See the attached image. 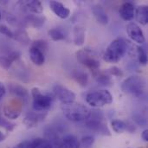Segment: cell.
Masks as SVG:
<instances>
[{"mask_svg":"<svg viewBox=\"0 0 148 148\" xmlns=\"http://www.w3.org/2000/svg\"><path fill=\"white\" fill-rule=\"evenodd\" d=\"M107 72L110 75H114V76H122L123 75V73L121 70V69H119L118 67H115V66H114L111 69H109Z\"/></svg>","mask_w":148,"mask_h":148,"instance_id":"34","label":"cell"},{"mask_svg":"<svg viewBox=\"0 0 148 148\" xmlns=\"http://www.w3.org/2000/svg\"><path fill=\"white\" fill-rule=\"evenodd\" d=\"M2 19V11H1V9H0V20Z\"/></svg>","mask_w":148,"mask_h":148,"instance_id":"40","label":"cell"},{"mask_svg":"<svg viewBox=\"0 0 148 148\" xmlns=\"http://www.w3.org/2000/svg\"><path fill=\"white\" fill-rule=\"evenodd\" d=\"M49 8L53 11V13L60 17L61 19H66L70 15V10L66 7L63 3L58 1H50L49 2Z\"/></svg>","mask_w":148,"mask_h":148,"instance_id":"12","label":"cell"},{"mask_svg":"<svg viewBox=\"0 0 148 148\" xmlns=\"http://www.w3.org/2000/svg\"><path fill=\"white\" fill-rule=\"evenodd\" d=\"M141 137H142V140H143L144 141L147 142L148 141V130L147 129H145V130L143 131V133H142V134H141Z\"/></svg>","mask_w":148,"mask_h":148,"instance_id":"37","label":"cell"},{"mask_svg":"<svg viewBox=\"0 0 148 148\" xmlns=\"http://www.w3.org/2000/svg\"><path fill=\"white\" fill-rule=\"evenodd\" d=\"M92 12L95 17V19L97 20V22L102 25H107L109 22V18L107 14V12L105 11V10L103 9V7H101V5H95L92 8Z\"/></svg>","mask_w":148,"mask_h":148,"instance_id":"16","label":"cell"},{"mask_svg":"<svg viewBox=\"0 0 148 148\" xmlns=\"http://www.w3.org/2000/svg\"><path fill=\"white\" fill-rule=\"evenodd\" d=\"M14 38L16 40H17L18 42H20L21 43H24V44H28L29 42V38L28 36V34L26 31L24 30H19L16 31L14 34Z\"/></svg>","mask_w":148,"mask_h":148,"instance_id":"27","label":"cell"},{"mask_svg":"<svg viewBox=\"0 0 148 148\" xmlns=\"http://www.w3.org/2000/svg\"><path fill=\"white\" fill-rule=\"evenodd\" d=\"M136 57L140 62V64L141 65H147V53L146 51V49L141 47V46H137V49H136Z\"/></svg>","mask_w":148,"mask_h":148,"instance_id":"26","label":"cell"},{"mask_svg":"<svg viewBox=\"0 0 148 148\" xmlns=\"http://www.w3.org/2000/svg\"><path fill=\"white\" fill-rule=\"evenodd\" d=\"M45 20L46 18L44 16L39 15H30L26 17L27 24L36 29H40L41 27H42L45 23Z\"/></svg>","mask_w":148,"mask_h":148,"instance_id":"19","label":"cell"},{"mask_svg":"<svg viewBox=\"0 0 148 148\" xmlns=\"http://www.w3.org/2000/svg\"><path fill=\"white\" fill-rule=\"evenodd\" d=\"M95 78L96 82L104 87H111L113 84V81L111 79V75L108 74V72H99L96 71L95 74Z\"/></svg>","mask_w":148,"mask_h":148,"instance_id":"21","label":"cell"},{"mask_svg":"<svg viewBox=\"0 0 148 148\" xmlns=\"http://www.w3.org/2000/svg\"><path fill=\"white\" fill-rule=\"evenodd\" d=\"M0 60H1V56H0Z\"/></svg>","mask_w":148,"mask_h":148,"instance_id":"41","label":"cell"},{"mask_svg":"<svg viewBox=\"0 0 148 148\" xmlns=\"http://www.w3.org/2000/svg\"><path fill=\"white\" fill-rule=\"evenodd\" d=\"M121 90L134 97H142L146 92V81L140 76H130L122 82Z\"/></svg>","mask_w":148,"mask_h":148,"instance_id":"3","label":"cell"},{"mask_svg":"<svg viewBox=\"0 0 148 148\" xmlns=\"http://www.w3.org/2000/svg\"><path fill=\"white\" fill-rule=\"evenodd\" d=\"M46 112L45 113H38V112H32L25 115L23 118V123L25 125L27 128H34L36 127L38 123L44 120L46 117Z\"/></svg>","mask_w":148,"mask_h":148,"instance_id":"11","label":"cell"},{"mask_svg":"<svg viewBox=\"0 0 148 148\" xmlns=\"http://www.w3.org/2000/svg\"><path fill=\"white\" fill-rule=\"evenodd\" d=\"M72 78L82 87H86L88 82V75L82 70H78L75 69L73 70L72 74Z\"/></svg>","mask_w":148,"mask_h":148,"instance_id":"18","label":"cell"},{"mask_svg":"<svg viewBox=\"0 0 148 148\" xmlns=\"http://www.w3.org/2000/svg\"><path fill=\"white\" fill-rule=\"evenodd\" d=\"M130 42L125 38H116L110 42L106 49L103 59L108 63L119 62L127 53Z\"/></svg>","mask_w":148,"mask_h":148,"instance_id":"1","label":"cell"},{"mask_svg":"<svg viewBox=\"0 0 148 148\" xmlns=\"http://www.w3.org/2000/svg\"><path fill=\"white\" fill-rule=\"evenodd\" d=\"M53 93L62 104H68L75 101V93L63 85L56 84L53 88Z\"/></svg>","mask_w":148,"mask_h":148,"instance_id":"9","label":"cell"},{"mask_svg":"<svg viewBox=\"0 0 148 148\" xmlns=\"http://www.w3.org/2000/svg\"><path fill=\"white\" fill-rule=\"evenodd\" d=\"M6 139V135L2 132V131H0V142H3V141H4V140Z\"/></svg>","mask_w":148,"mask_h":148,"instance_id":"39","label":"cell"},{"mask_svg":"<svg viewBox=\"0 0 148 148\" xmlns=\"http://www.w3.org/2000/svg\"><path fill=\"white\" fill-rule=\"evenodd\" d=\"M26 6L30 12H32L36 15L42 14L43 11V6H42V3L40 1H37V0L27 1Z\"/></svg>","mask_w":148,"mask_h":148,"instance_id":"23","label":"cell"},{"mask_svg":"<svg viewBox=\"0 0 148 148\" xmlns=\"http://www.w3.org/2000/svg\"><path fill=\"white\" fill-rule=\"evenodd\" d=\"M134 17L137 22L142 25H147L148 23V6L146 4H141L135 8Z\"/></svg>","mask_w":148,"mask_h":148,"instance_id":"17","label":"cell"},{"mask_svg":"<svg viewBox=\"0 0 148 148\" xmlns=\"http://www.w3.org/2000/svg\"><path fill=\"white\" fill-rule=\"evenodd\" d=\"M45 142L44 139H33V140H23L15 146L13 148H39L43 143Z\"/></svg>","mask_w":148,"mask_h":148,"instance_id":"22","label":"cell"},{"mask_svg":"<svg viewBox=\"0 0 148 148\" xmlns=\"http://www.w3.org/2000/svg\"><path fill=\"white\" fill-rule=\"evenodd\" d=\"M127 33L131 40L136 43L142 44L146 42V38L142 29L135 23L131 22L127 25Z\"/></svg>","mask_w":148,"mask_h":148,"instance_id":"10","label":"cell"},{"mask_svg":"<svg viewBox=\"0 0 148 148\" xmlns=\"http://www.w3.org/2000/svg\"><path fill=\"white\" fill-rule=\"evenodd\" d=\"M86 127L97 134L111 136L110 130L108 129L107 123L104 121V114L100 110H91L88 119L86 121Z\"/></svg>","mask_w":148,"mask_h":148,"instance_id":"4","label":"cell"},{"mask_svg":"<svg viewBox=\"0 0 148 148\" xmlns=\"http://www.w3.org/2000/svg\"><path fill=\"white\" fill-rule=\"evenodd\" d=\"M85 42V29L82 25L74 28V42L76 46H82Z\"/></svg>","mask_w":148,"mask_h":148,"instance_id":"20","label":"cell"},{"mask_svg":"<svg viewBox=\"0 0 148 148\" xmlns=\"http://www.w3.org/2000/svg\"><path fill=\"white\" fill-rule=\"evenodd\" d=\"M23 101L14 98L4 104L3 108V114L8 120H16L22 114Z\"/></svg>","mask_w":148,"mask_h":148,"instance_id":"8","label":"cell"},{"mask_svg":"<svg viewBox=\"0 0 148 148\" xmlns=\"http://www.w3.org/2000/svg\"><path fill=\"white\" fill-rule=\"evenodd\" d=\"M31 46H33V47L40 49L43 53H45L48 50V43L45 41H43V40H36V41H34L31 43Z\"/></svg>","mask_w":148,"mask_h":148,"instance_id":"30","label":"cell"},{"mask_svg":"<svg viewBox=\"0 0 148 148\" xmlns=\"http://www.w3.org/2000/svg\"><path fill=\"white\" fill-rule=\"evenodd\" d=\"M29 54V58H30L31 62L35 65L42 66L45 62V55L40 49H36L33 46H30Z\"/></svg>","mask_w":148,"mask_h":148,"instance_id":"15","label":"cell"},{"mask_svg":"<svg viewBox=\"0 0 148 148\" xmlns=\"http://www.w3.org/2000/svg\"><path fill=\"white\" fill-rule=\"evenodd\" d=\"M0 34L4 35L5 36H7L9 38H14L13 31L5 24H0Z\"/></svg>","mask_w":148,"mask_h":148,"instance_id":"32","label":"cell"},{"mask_svg":"<svg viewBox=\"0 0 148 148\" xmlns=\"http://www.w3.org/2000/svg\"><path fill=\"white\" fill-rule=\"evenodd\" d=\"M9 90L15 96V98L20 100L21 101H23V103L27 102L29 98V95L28 90L21 85L10 83L9 85Z\"/></svg>","mask_w":148,"mask_h":148,"instance_id":"14","label":"cell"},{"mask_svg":"<svg viewBox=\"0 0 148 148\" xmlns=\"http://www.w3.org/2000/svg\"><path fill=\"white\" fill-rule=\"evenodd\" d=\"M31 95L32 107L35 112L45 113V111L48 110L53 103V98L48 95L42 94L37 88H33L31 89Z\"/></svg>","mask_w":148,"mask_h":148,"instance_id":"6","label":"cell"},{"mask_svg":"<svg viewBox=\"0 0 148 148\" xmlns=\"http://www.w3.org/2000/svg\"><path fill=\"white\" fill-rule=\"evenodd\" d=\"M57 148H74L71 145H69V143H67V142H65V141H61V143H60V145H59V147Z\"/></svg>","mask_w":148,"mask_h":148,"instance_id":"36","label":"cell"},{"mask_svg":"<svg viewBox=\"0 0 148 148\" xmlns=\"http://www.w3.org/2000/svg\"><path fill=\"white\" fill-rule=\"evenodd\" d=\"M76 58L81 64H82L83 66H85L86 68L94 72L98 71L101 66L100 61L98 60L96 55L88 49L78 50L76 52Z\"/></svg>","mask_w":148,"mask_h":148,"instance_id":"7","label":"cell"},{"mask_svg":"<svg viewBox=\"0 0 148 148\" xmlns=\"http://www.w3.org/2000/svg\"><path fill=\"white\" fill-rule=\"evenodd\" d=\"M87 103L95 108H99L113 102V95L107 89H99L89 92L86 95Z\"/></svg>","mask_w":148,"mask_h":148,"instance_id":"5","label":"cell"},{"mask_svg":"<svg viewBox=\"0 0 148 148\" xmlns=\"http://www.w3.org/2000/svg\"><path fill=\"white\" fill-rule=\"evenodd\" d=\"M5 95H6V88L3 83L0 82V101L4 97Z\"/></svg>","mask_w":148,"mask_h":148,"instance_id":"35","label":"cell"},{"mask_svg":"<svg viewBox=\"0 0 148 148\" xmlns=\"http://www.w3.org/2000/svg\"><path fill=\"white\" fill-rule=\"evenodd\" d=\"M48 34L53 41H61V40L65 39V37H66L63 31L58 28H53V29H49L48 31Z\"/></svg>","mask_w":148,"mask_h":148,"instance_id":"25","label":"cell"},{"mask_svg":"<svg viewBox=\"0 0 148 148\" xmlns=\"http://www.w3.org/2000/svg\"><path fill=\"white\" fill-rule=\"evenodd\" d=\"M95 143V138L91 135H85L81 139L80 145L84 148H90Z\"/></svg>","mask_w":148,"mask_h":148,"instance_id":"29","label":"cell"},{"mask_svg":"<svg viewBox=\"0 0 148 148\" xmlns=\"http://www.w3.org/2000/svg\"><path fill=\"white\" fill-rule=\"evenodd\" d=\"M134 120L136 122V124H138L140 127L147 126V119L144 116H142L141 114H136V115H134Z\"/></svg>","mask_w":148,"mask_h":148,"instance_id":"33","label":"cell"},{"mask_svg":"<svg viewBox=\"0 0 148 148\" xmlns=\"http://www.w3.org/2000/svg\"><path fill=\"white\" fill-rule=\"evenodd\" d=\"M111 126L113 130L117 134H122L123 132L127 131V122L123 121L121 120H114L111 122Z\"/></svg>","mask_w":148,"mask_h":148,"instance_id":"24","label":"cell"},{"mask_svg":"<svg viewBox=\"0 0 148 148\" xmlns=\"http://www.w3.org/2000/svg\"><path fill=\"white\" fill-rule=\"evenodd\" d=\"M62 141H65L67 143H69V145H71L74 148H80V141L78 140V139L71 134H68L66 136L63 137V139L62 140Z\"/></svg>","mask_w":148,"mask_h":148,"instance_id":"28","label":"cell"},{"mask_svg":"<svg viewBox=\"0 0 148 148\" xmlns=\"http://www.w3.org/2000/svg\"><path fill=\"white\" fill-rule=\"evenodd\" d=\"M39 148H54L52 146H51V144L49 143V142H48L46 140H45V142Z\"/></svg>","mask_w":148,"mask_h":148,"instance_id":"38","label":"cell"},{"mask_svg":"<svg viewBox=\"0 0 148 148\" xmlns=\"http://www.w3.org/2000/svg\"><path fill=\"white\" fill-rule=\"evenodd\" d=\"M16 127V125L14 123L10 122L9 121H7L6 119H4L3 117L1 116L0 114V127H3L5 128L7 131L10 132L14 129V127Z\"/></svg>","mask_w":148,"mask_h":148,"instance_id":"31","label":"cell"},{"mask_svg":"<svg viewBox=\"0 0 148 148\" xmlns=\"http://www.w3.org/2000/svg\"><path fill=\"white\" fill-rule=\"evenodd\" d=\"M135 7L132 2H125L123 3L119 10L120 16L124 21H132L134 18Z\"/></svg>","mask_w":148,"mask_h":148,"instance_id":"13","label":"cell"},{"mask_svg":"<svg viewBox=\"0 0 148 148\" xmlns=\"http://www.w3.org/2000/svg\"><path fill=\"white\" fill-rule=\"evenodd\" d=\"M62 110L64 116L74 122L86 121L91 113V110L85 105L78 102H71L62 105Z\"/></svg>","mask_w":148,"mask_h":148,"instance_id":"2","label":"cell"}]
</instances>
